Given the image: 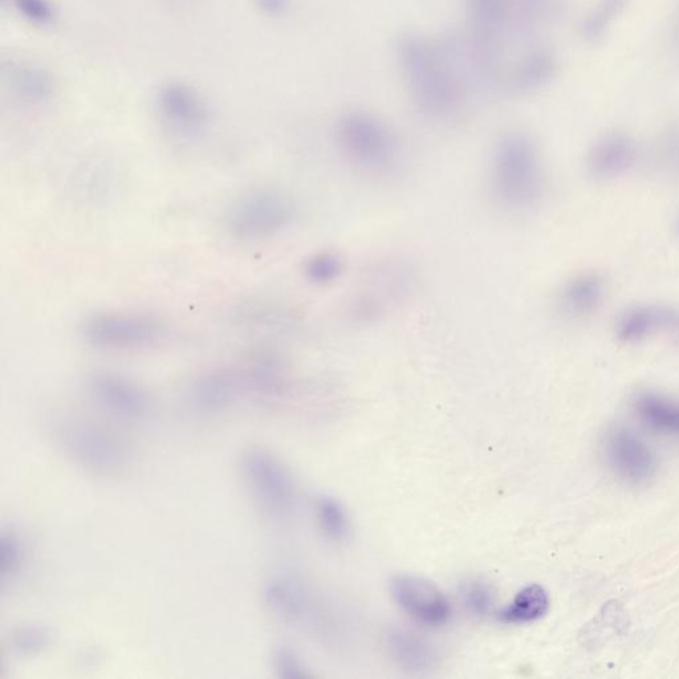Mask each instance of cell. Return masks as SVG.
<instances>
[{
	"instance_id": "22",
	"label": "cell",
	"mask_w": 679,
	"mask_h": 679,
	"mask_svg": "<svg viewBox=\"0 0 679 679\" xmlns=\"http://www.w3.org/2000/svg\"><path fill=\"white\" fill-rule=\"evenodd\" d=\"M654 164L662 176L679 181V120L668 124L658 136Z\"/></svg>"
},
{
	"instance_id": "32",
	"label": "cell",
	"mask_w": 679,
	"mask_h": 679,
	"mask_svg": "<svg viewBox=\"0 0 679 679\" xmlns=\"http://www.w3.org/2000/svg\"><path fill=\"white\" fill-rule=\"evenodd\" d=\"M676 46H677L678 51H679V23H678V27H677V31H676Z\"/></svg>"
},
{
	"instance_id": "3",
	"label": "cell",
	"mask_w": 679,
	"mask_h": 679,
	"mask_svg": "<svg viewBox=\"0 0 679 679\" xmlns=\"http://www.w3.org/2000/svg\"><path fill=\"white\" fill-rule=\"evenodd\" d=\"M491 194L503 209H535L546 193V170L536 142L523 132H508L495 142L490 158Z\"/></svg>"
},
{
	"instance_id": "27",
	"label": "cell",
	"mask_w": 679,
	"mask_h": 679,
	"mask_svg": "<svg viewBox=\"0 0 679 679\" xmlns=\"http://www.w3.org/2000/svg\"><path fill=\"white\" fill-rule=\"evenodd\" d=\"M15 84L22 89L20 92L32 97V99H36V97L43 99V97H46L51 92L47 77L42 72L31 68L22 69L16 75Z\"/></svg>"
},
{
	"instance_id": "13",
	"label": "cell",
	"mask_w": 679,
	"mask_h": 679,
	"mask_svg": "<svg viewBox=\"0 0 679 679\" xmlns=\"http://www.w3.org/2000/svg\"><path fill=\"white\" fill-rule=\"evenodd\" d=\"M89 394L93 400L125 420H138L149 410V398L132 381L112 373H96L88 380Z\"/></svg>"
},
{
	"instance_id": "19",
	"label": "cell",
	"mask_w": 679,
	"mask_h": 679,
	"mask_svg": "<svg viewBox=\"0 0 679 679\" xmlns=\"http://www.w3.org/2000/svg\"><path fill=\"white\" fill-rule=\"evenodd\" d=\"M550 596L539 584H531L516 593L507 608L499 612V620L506 624H531L547 615Z\"/></svg>"
},
{
	"instance_id": "25",
	"label": "cell",
	"mask_w": 679,
	"mask_h": 679,
	"mask_svg": "<svg viewBox=\"0 0 679 679\" xmlns=\"http://www.w3.org/2000/svg\"><path fill=\"white\" fill-rule=\"evenodd\" d=\"M50 644V636L44 629L24 628L12 634L10 645L19 656H34Z\"/></svg>"
},
{
	"instance_id": "9",
	"label": "cell",
	"mask_w": 679,
	"mask_h": 679,
	"mask_svg": "<svg viewBox=\"0 0 679 679\" xmlns=\"http://www.w3.org/2000/svg\"><path fill=\"white\" fill-rule=\"evenodd\" d=\"M59 438L64 450L88 469L109 473L123 465V447L111 435L84 422H65Z\"/></svg>"
},
{
	"instance_id": "10",
	"label": "cell",
	"mask_w": 679,
	"mask_h": 679,
	"mask_svg": "<svg viewBox=\"0 0 679 679\" xmlns=\"http://www.w3.org/2000/svg\"><path fill=\"white\" fill-rule=\"evenodd\" d=\"M617 340L640 345L665 337L679 343V308L662 303H640L625 309L615 324Z\"/></svg>"
},
{
	"instance_id": "26",
	"label": "cell",
	"mask_w": 679,
	"mask_h": 679,
	"mask_svg": "<svg viewBox=\"0 0 679 679\" xmlns=\"http://www.w3.org/2000/svg\"><path fill=\"white\" fill-rule=\"evenodd\" d=\"M15 10L23 18L35 24H50L54 20V8L50 0H12Z\"/></svg>"
},
{
	"instance_id": "2",
	"label": "cell",
	"mask_w": 679,
	"mask_h": 679,
	"mask_svg": "<svg viewBox=\"0 0 679 679\" xmlns=\"http://www.w3.org/2000/svg\"><path fill=\"white\" fill-rule=\"evenodd\" d=\"M397 58L410 96L424 115L445 119L463 107L473 84L455 40L405 35L398 42Z\"/></svg>"
},
{
	"instance_id": "15",
	"label": "cell",
	"mask_w": 679,
	"mask_h": 679,
	"mask_svg": "<svg viewBox=\"0 0 679 679\" xmlns=\"http://www.w3.org/2000/svg\"><path fill=\"white\" fill-rule=\"evenodd\" d=\"M607 283L595 271L580 272L564 284L559 303L565 315L573 319H587L603 306Z\"/></svg>"
},
{
	"instance_id": "8",
	"label": "cell",
	"mask_w": 679,
	"mask_h": 679,
	"mask_svg": "<svg viewBox=\"0 0 679 679\" xmlns=\"http://www.w3.org/2000/svg\"><path fill=\"white\" fill-rule=\"evenodd\" d=\"M601 449L605 465L618 481L633 486L644 485L657 473V455L652 447L628 429L609 430Z\"/></svg>"
},
{
	"instance_id": "28",
	"label": "cell",
	"mask_w": 679,
	"mask_h": 679,
	"mask_svg": "<svg viewBox=\"0 0 679 679\" xmlns=\"http://www.w3.org/2000/svg\"><path fill=\"white\" fill-rule=\"evenodd\" d=\"M23 560V546L15 534L2 535V573L3 576L14 575Z\"/></svg>"
},
{
	"instance_id": "18",
	"label": "cell",
	"mask_w": 679,
	"mask_h": 679,
	"mask_svg": "<svg viewBox=\"0 0 679 679\" xmlns=\"http://www.w3.org/2000/svg\"><path fill=\"white\" fill-rule=\"evenodd\" d=\"M267 603L276 615L290 622H306L315 615V600L298 581L279 579L268 585Z\"/></svg>"
},
{
	"instance_id": "24",
	"label": "cell",
	"mask_w": 679,
	"mask_h": 679,
	"mask_svg": "<svg viewBox=\"0 0 679 679\" xmlns=\"http://www.w3.org/2000/svg\"><path fill=\"white\" fill-rule=\"evenodd\" d=\"M461 599L475 616H487L495 605L494 589L483 580H469L462 584Z\"/></svg>"
},
{
	"instance_id": "20",
	"label": "cell",
	"mask_w": 679,
	"mask_h": 679,
	"mask_svg": "<svg viewBox=\"0 0 679 679\" xmlns=\"http://www.w3.org/2000/svg\"><path fill=\"white\" fill-rule=\"evenodd\" d=\"M629 0H596L585 14L580 24V34L584 42H601L620 18Z\"/></svg>"
},
{
	"instance_id": "29",
	"label": "cell",
	"mask_w": 679,
	"mask_h": 679,
	"mask_svg": "<svg viewBox=\"0 0 679 679\" xmlns=\"http://www.w3.org/2000/svg\"><path fill=\"white\" fill-rule=\"evenodd\" d=\"M275 665L282 677L302 678L307 676L299 658L291 650L280 649L275 656Z\"/></svg>"
},
{
	"instance_id": "11",
	"label": "cell",
	"mask_w": 679,
	"mask_h": 679,
	"mask_svg": "<svg viewBox=\"0 0 679 679\" xmlns=\"http://www.w3.org/2000/svg\"><path fill=\"white\" fill-rule=\"evenodd\" d=\"M389 587L398 607L420 624L437 628L449 621L450 601L432 581L416 575H398L390 580Z\"/></svg>"
},
{
	"instance_id": "16",
	"label": "cell",
	"mask_w": 679,
	"mask_h": 679,
	"mask_svg": "<svg viewBox=\"0 0 679 679\" xmlns=\"http://www.w3.org/2000/svg\"><path fill=\"white\" fill-rule=\"evenodd\" d=\"M390 657L409 673H426L437 665V652L424 637L405 629L390 630L386 636Z\"/></svg>"
},
{
	"instance_id": "17",
	"label": "cell",
	"mask_w": 679,
	"mask_h": 679,
	"mask_svg": "<svg viewBox=\"0 0 679 679\" xmlns=\"http://www.w3.org/2000/svg\"><path fill=\"white\" fill-rule=\"evenodd\" d=\"M633 410L642 424L654 432L679 439V400L645 390L633 398Z\"/></svg>"
},
{
	"instance_id": "5",
	"label": "cell",
	"mask_w": 679,
	"mask_h": 679,
	"mask_svg": "<svg viewBox=\"0 0 679 679\" xmlns=\"http://www.w3.org/2000/svg\"><path fill=\"white\" fill-rule=\"evenodd\" d=\"M296 206L286 191L258 187L237 199L229 214L230 230L239 238L270 237L294 221Z\"/></svg>"
},
{
	"instance_id": "30",
	"label": "cell",
	"mask_w": 679,
	"mask_h": 679,
	"mask_svg": "<svg viewBox=\"0 0 679 679\" xmlns=\"http://www.w3.org/2000/svg\"><path fill=\"white\" fill-rule=\"evenodd\" d=\"M260 10L270 15L283 14L288 8V0H258Z\"/></svg>"
},
{
	"instance_id": "21",
	"label": "cell",
	"mask_w": 679,
	"mask_h": 679,
	"mask_svg": "<svg viewBox=\"0 0 679 679\" xmlns=\"http://www.w3.org/2000/svg\"><path fill=\"white\" fill-rule=\"evenodd\" d=\"M316 519L320 531L329 542L344 543L351 536L352 523L347 508L332 496H321L317 500Z\"/></svg>"
},
{
	"instance_id": "7",
	"label": "cell",
	"mask_w": 679,
	"mask_h": 679,
	"mask_svg": "<svg viewBox=\"0 0 679 679\" xmlns=\"http://www.w3.org/2000/svg\"><path fill=\"white\" fill-rule=\"evenodd\" d=\"M164 335L165 325L160 320L136 313H96L83 324L84 339L99 348L145 347L156 343Z\"/></svg>"
},
{
	"instance_id": "6",
	"label": "cell",
	"mask_w": 679,
	"mask_h": 679,
	"mask_svg": "<svg viewBox=\"0 0 679 679\" xmlns=\"http://www.w3.org/2000/svg\"><path fill=\"white\" fill-rule=\"evenodd\" d=\"M243 473L255 499L275 518H286L294 511V479L283 463L263 450H251L243 459Z\"/></svg>"
},
{
	"instance_id": "12",
	"label": "cell",
	"mask_w": 679,
	"mask_h": 679,
	"mask_svg": "<svg viewBox=\"0 0 679 679\" xmlns=\"http://www.w3.org/2000/svg\"><path fill=\"white\" fill-rule=\"evenodd\" d=\"M636 138L621 130L597 137L585 158L587 174L596 182H613L629 176L640 162Z\"/></svg>"
},
{
	"instance_id": "14",
	"label": "cell",
	"mask_w": 679,
	"mask_h": 679,
	"mask_svg": "<svg viewBox=\"0 0 679 679\" xmlns=\"http://www.w3.org/2000/svg\"><path fill=\"white\" fill-rule=\"evenodd\" d=\"M160 112L166 123L177 132L194 134L206 125L207 109L193 88L172 83L161 89L158 96Z\"/></svg>"
},
{
	"instance_id": "1",
	"label": "cell",
	"mask_w": 679,
	"mask_h": 679,
	"mask_svg": "<svg viewBox=\"0 0 679 679\" xmlns=\"http://www.w3.org/2000/svg\"><path fill=\"white\" fill-rule=\"evenodd\" d=\"M471 50L483 62L506 68L538 43L539 32L555 22L563 0H466Z\"/></svg>"
},
{
	"instance_id": "31",
	"label": "cell",
	"mask_w": 679,
	"mask_h": 679,
	"mask_svg": "<svg viewBox=\"0 0 679 679\" xmlns=\"http://www.w3.org/2000/svg\"><path fill=\"white\" fill-rule=\"evenodd\" d=\"M672 226H673L674 237H676L678 239V242H679V211H677L676 215H674V217H673Z\"/></svg>"
},
{
	"instance_id": "4",
	"label": "cell",
	"mask_w": 679,
	"mask_h": 679,
	"mask_svg": "<svg viewBox=\"0 0 679 679\" xmlns=\"http://www.w3.org/2000/svg\"><path fill=\"white\" fill-rule=\"evenodd\" d=\"M336 144L360 172L384 176L401 160L400 141L384 120L365 111L345 113L336 125Z\"/></svg>"
},
{
	"instance_id": "23",
	"label": "cell",
	"mask_w": 679,
	"mask_h": 679,
	"mask_svg": "<svg viewBox=\"0 0 679 679\" xmlns=\"http://www.w3.org/2000/svg\"><path fill=\"white\" fill-rule=\"evenodd\" d=\"M303 270L309 282L317 286H327L336 282L343 274L344 259L336 251H319L309 256Z\"/></svg>"
}]
</instances>
